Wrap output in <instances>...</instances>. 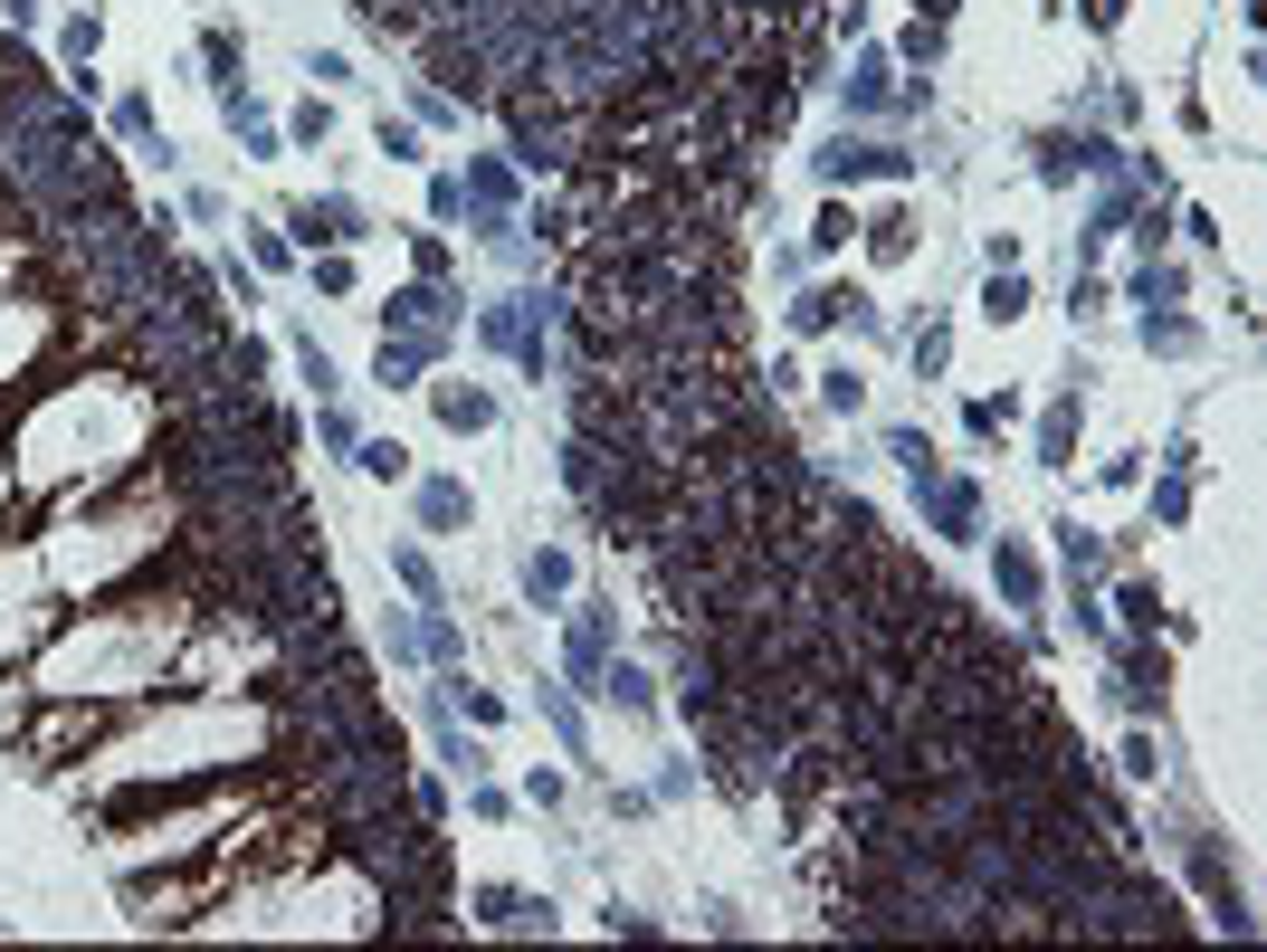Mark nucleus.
<instances>
[{
  "label": "nucleus",
  "instance_id": "f257e3e1",
  "mask_svg": "<svg viewBox=\"0 0 1267 952\" xmlns=\"http://www.w3.org/2000/svg\"><path fill=\"white\" fill-rule=\"evenodd\" d=\"M524 581H534V601H553V591H563L572 572H563V562H553V552H534V572H524Z\"/></svg>",
  "mask_w": 1267,
  "mask_h": 952
},
{
  "label": "nucleus",
  "instance_id": "f03ea898",
  "mask_svg": "<svg viewBox=\"0 0 1267 952\" xmlns=\"http://www.w3.org/2000/svg\"><path fill=\"white\" fill-rule=\"evenodd\" d=\"M438 409H448L458 429H477V419H487V401H477V391H438Z\"/></svg>",
  "mask_w": 1267,
  "mask_h": 952
}]
</instances>
